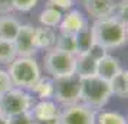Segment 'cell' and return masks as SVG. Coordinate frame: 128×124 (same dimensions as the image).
<instances>
[{
  "label": "cell",
  "mask_w": 128,
  "mask_h": 124,
  "mask_svg": "<svg viewBox=\"0 0 128 124\" xmlns=\"http://www.w3.org/2000/svg\"><path fill=\"white\" fill-rule=\"evenodd\" d=\"M7 123L9 124H35V120L32 117L30 111L22 112V114H16L12 117H7Z\"/></svg>",
  "instance_id": "cell-24"
},
{
  "label": "cell",
  "mask_w": 128,
  "mask_h": 124,
  "mask_svg": "<svg viewBox=\"0 0 128 124\" xmlns=\"http://www.w3.org/2000/svg\"><path fill=\"white\" fill-rule=\"evenodd\" d=\"M110 82L111 94L116 95L118 98H127L128 97V71L121 69L112 78Z\"/></svg>",
  "instance_id": "cell-16"
},
{
  "label": "cell",
  "mask_w": 128,
  "mask_h": 124,
  "mask_svg": "<svg viewBox=\"0 0 128 124\" xmlns=\"http://www.w3.org/2000/svg\"><path fill=\"white\" fill-rule=\"evenodd\" d=\"M10 88H13V84L10 81V77H9L7 71L0 69V95H3Z\"/></svg>",
  "instance_id": "cell-25"
},
{
  "label": "cell",
  "mask_w": 128,
  "mask_h": 124,
  "mask_svg": "<svg viewBox=\"0 0 128 124\" xmlns=\"http://www.w3.org/2000/svg\"><path fill=\"white\" fill-rule=\"evenodd\" d=\"M35 26L32 25H20L19 32L14 38V48L18 56H33L38 52L35 41Z\"/></svg>",
  "instance_id": "cell-9"
},
{
  "label": "cell",
  "mask_w": 128,
  "mask_h": 124,
  "mask_svg": "<svg viewBox=\"0 0 128 124\" xmlns=\"http://www.w3.org/2000/svg\"><path fill=\"white\" fill-rule=\"evenodd\" d=\"M94 41L104 49H115L127 43V22L112 15L108 18L95 19L91 26Z\"/></svg>",
  "instance_id": "cell-1"
},
{
  "label": "cell",
  "mask_w": 128,
  "mask_h": 124,
  "mask_svg": "<svg viewBox=\"0 0 128 124\" xmlns=\"http://www.w3.org/2000/svg\"><path fill=\"white\" fill-rule=\"evenodd\" d=\"M106 53V49H104L99 45H94L89 51L84 53L76 55V68H75V75L79 78L82 77H89V75H95L96 71V62L98 59Z\"/></svg>",
  "instance_id": "cell-8"
},
{
  "label": "cell",
  "mask_w": 128,
  "mask_h": 124,
  "mask_svg": "<svg viewBox=\"0 0 128 124\" xmlns=\"http://www.w3.org/2000/svg\"><path fill=\"white\" fill-rule=\"evenodd\" d=\"M122 68L120 65V59L112 56L110 53H105L96 62V71L95 75H98L99 78H102L105 81H111L115 77L118 72L121 71Z\"/></svg>",
  "instance_id": "cell-12"
},
{
  "label": "cell",
  "mask_w": 128,
  "mask_h": 124,
  "mask_svg": "<svg viewBox=\"0 0 128 124\" xmlns=\"http://www.w3.org/2000/svg\"><path fill=\"white\" fill-rule=\"evenodd\" d=\"M35 41L38 51L39 49H45L49 51L55 46V41H56V33L52 28H46V26H40L35 29Z\"/></svg>",
  "instance_id": "cell-15"
},
{
  "label": "cell",
  "mask_w": 128,
  "mask_h": 124,
  "mask_svg": "<svg viewBox=\"0 0 128 124\" xmlns=\"http://www.w3.org/2000/svg\"><path fill=\"white\" fill-rule=\"evenodd\" d=\"M30 89L40 100H50L53 98V92H55V81L50 77H40Z\"/></svg>",
  "instance_id": "cell-17"
},
{
  "label": "cell",
  "mask_w": 128,
  "mask_h": 124,
  "mask_svg": "<svg viewBox=\"0 0 128 124\" xmlns=\"http://www.w3.org/2000/svg\"><path fill=\"white\" fill-rule=\"evenodd\" d=\"M48 6H52L62 10H69L74 6V0H48Z\"/></svg>",
  "instance_id": "cell-26"
},
{
  "label": "cell",
  "mask_w": 128,
  "mask_h": 124,
  "mask_svg": "<svg viewBox=\"0 0 128 124\" xmlns=\"http://www.w3.org/2000/svg\"><path fill=\"white\" fill-rule=\"evenodd\" d=\"M30 114L35 121H45V120L58 118L60 115V108L52 100H40L35 105H32Z\"/></svg>",
  "instance_id": "cell-13"
},
{
  "label": "cell",
  "mask_w": 128,
  "mask_h": 124,
  "mask_svg": "<svg viewBox=\"0 0 128 124\" xmlns=\"http://www.w3.org/2000/svg\"><path fill=\"white\" fill-rule=\"evenodd\" d=\"M95 124H127V118L116 111H99L95 114Z\"/></svg>",
  "instance_id": "cell-21"
},
{
  "label": "cell",
  "mask_w": 128,
  "mask_h": 124,
  "mask_svg": "<svg viewBox=\"0 0 128 124\" xmlns=\"http://www.w3.org/2000/svg\"><path fill=\"white\" fill-rule=\"evenodd\" d=\"M13 10V0H0V15H9Z\"/></svg>",
  "instance_id": "cell-27"
},
{
  "label": "cell",
  "mask_w": 128,
  "mask_h": 124,
  "mask_svg": "<svg viewBox=\"0 0 128 124\" xmlns=\"http://www.w3.org/2000/svg\"><path fill=\"white\" fill-rule=\"evenodd\" d=\"M75 39H76V51H78L76 55L86 52V51H89V49L95 45L92 32H91V26L85 28V29L81 30L78 35H75Z\"/></svg>",
  "instance_id": "cell-20"
},
{
  "label": "cell",
  "mask_w": 128,
  "mask_h": 124,
  "mask_svg": "<svg viewBox=\"0 0 128 124\" xmlns=\"http://www.w3.org/2000/svg\"><path fill=\"white\" fill-rule=\"evenodd\" d=\"M7 74L13 87L22 89H30L42 77L40 68L33 56H16L9 64Z\"/></svg>",
  "instance_id": "cell-3"
},
{
  "label": "cell",
  "mask_w": 128,
  "mask_h": 124,
  "mask_svg": "<svg viewBox=\"0 0 128 124\" xmlns=\"http://www.w3.org/2000/svg\"><path fill=\"white\" fill-rule=\"evenodd\" d=\"M81 81V97L79 102L89 107L92 110H98L106 105V102L112 97L110 88V82L105 81L98 75L79 78Z\"/></svg>",
  "instance_id": "cell-2"
},
{
  "label": "cell",
  "mask_w": 128,
  "mask_h": 124,
  "mask_svg": "<svg viewBox=\"0 0 128 124\" xmlns=\"http://www.w3.org/2000/svg\"><path fill=\"white\" fill-rule=\"evenodd\" d=\"M43 66L52 79L70 77L75 74L76 56L52 48L43 56Z\"/></svg>",
  "instance_id": "cell-4"
},
{
  "label": "cell",
  "mask_w": 128,
  "mask_h": 124,
  "mask_svg": "<svg viewBox=\"0 0 128 124\" xmlns=\"http://www.w3.org/2000/svg\"><path fill=\"white\" fill-rule=\"evenodd\" d=\"M53 48H56L62 52L75 55V56L78 53V51H76V39L74 35H65V33L59 32V35H56V41H55V46Z\"/></svg>",
  "instance_id": "cell-19"
},
{
  "label": "cell",
  "mask_w": 128,
  "mask_h": 124,
  "mask_svg": "<svg viewBox=\"0 0 128 124\" xmlns=\"http://www.w3.org/2000/svg\"><path fill=\"white\" fill-rule=\"evenodd\" d=\"M88 20L79 10H69L59 23V32L65 35H78L81 30L88 28Z\"/></svg>",
  "instance_id": "cell-10"
},
{
  "label": "cell",
  "mask_w": 128,
  "mask_h": 124,
  "mask_svg": "<svg viewBox=\"0 0 128 124\" xmlns=\"http://www.w3.org/2000/svg\"><path fill=\"white\" fill-rule=\"evenodd\" d=\"M0 124H9L7 123V117H4L3 114H0Z\"/></svg>",
  "instance_id": "cell-29"
},
{
  "label": "cell",
  "mask_w": 128,
  "mask_h": 124,
  "mask_svg": "<svg viewBox=\"0 0 128 124\" xmlns=\"http://www.w3.org/2000/svg\"><path fill=\"white\" fill-rule=\"evenodd\" d=\"M39 0H13V10L18 12H29L35 9Z\"/></svg>",
  "instance_id": "cell-23"
},
{
  "label": "cell",
  "mask_w": 128,
  "mask_h": 124,
  "mask_svg": "<svg viewBox=\"0 0 128 124\" xmlns=\"http://www.w3.org/2000/svg\"><path fill=\"white\" fill-rule=\"evenodd\" d=\"M18 56L14 43L10 41L0 39V65H7Z\"/></svg>",
  "instance_id": "cell-22"
},
{
  "label": "cell",
  "mask_w": 128,
  "mask_h": 124,
  "mask_svg": "<svg viewBox=\"0 0 128 124\" xmlns=\"http://www.w3.org/2000/svg\"><path fill=\"white\" fill-rule=\"evenodd\" d=\"M95 114L92 108L76 102L60 110V124H95Z\"/></svg>",
  "instance_id": "cell-7"
},
{
  "label": "cell",
  "mask_w": 128,
  "mask_h": 124,
  "mask_svg": "<svg viewBox=\"0 0 128 124\" xmlns=\"http://www.w3.org/2000/svg\"><path fill=\"white\" fill-rule=\"evenodd\" d=\"M62 12L56 9V7H52V6H46L42 13L39 15V22H40L42 26H46V28H56L59 26L60 20H62Z\"/></svg>",
  "instance_id": "cell-18"
},
{
  "label": "cell",
  "mask_w": 128,
  "mask_h": 124,
  "mask_svg": "<svg viewBox=\"0 0 128 124\" xmlns=\"http://www.w3.org/2000/svg\"><path fill=\"white\" fill-rule=\"evenodd\" d=\"M35 124H60V115L58 118H52V120H45V121H35Z\"/></svg>",
  "instance_id": "cell-28"
},
{
  "label": "cell",
  "mask_w": 128,
  "mask_h": 124,
  "mask_svg": "<svg viewBox=\"0 0 128 124\" xmlns=\"http://www.w3.org/2000/svg\"><path fill=\"white\" fill-rule=\"evenodd\" d=\"M32 108V97L26 89L13 87L0 95V114L4 117H12L16 114L30 111Z\"/></svg>",
  "instance_id": "cell-5"
},
{
  "label": "cell",
  "mask_w": 128,
  "mask_h": 124,
  "mask_svg": "<svg viewBox=\"0 0 128 124\" xmlns=\"http://www.w3.org/2000/svg\"><path fill=\"white\" fill-rule=\"evenodd\" d=\"M55 81V92L53 98L56 100L58 104L60 105H72L79 102L81 97V81L78 75H70L66 78H59L53 79Z\"/></svg>",
  "instance_id": "cell-6"
},
{
  "label": "cell",
  "mask_w": 128,
  "mask_h": 124,
  "mask_svg": "<svg viewBox=\"0 0 128 124\" xmlns=\"http://www.w3.org/2000/svg\"><path fill=\"white\" fill-rule=\"evenodd\" d=\"M19 28H20V22L16 18L10 15L0 16V39L13 42L19 32Z\"/></svg>",
  "instance_id": "cell-14"
},
{
  "label": "cell",
  "mask_w": 128,
  "mask_h": 124,
  "mask_svg": "<svg viewBox=\"0 0 128 124\" xmlns=\"http://www.w3.org/2000/svg\"><path fill=\"white\" fill-rule=\"evenodd\" d=\"M121 2L127 0H85V9L94 19H102L115 15L116 7Z\"/></svg>",
  "instance_id": "cell-11"
}]
</instances>
